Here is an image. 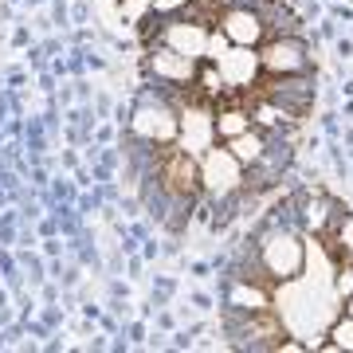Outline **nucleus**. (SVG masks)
<instances>
[{
    "label": "nucleus",
    "mask_w": 353,
    "mask_h": 353,
    "mask_svg": "<svg viewBox=\"0 0 353 353\" xmlns=\"http://www.w3.org/2000/svg\"><path fill=\"white\" fill-rule=\"evenodd\" d=\"M157 181H161V189L169 192V196H185V201H189L192 192L201 189V169H196V161H192L189 153L165 145L161 165H157Z\"/></svg>",
    "instance_id": "f257e3e1"
},
{
    "label": "nucleus",
    "mask_w": 353,
    "mask_h": 353,
    "mask_svg": "<svg viewBox=\"0 0 353 353\" xmlns=\"http://www.w3.org/2000/svg\"><path fill=\"white\" fill-rule=\"evenodd\" d=\"M259 63H263L267 71H279V75H294V71H303V48H299L294 39H275V43L263 48Z\"/></svg>",
    "instance_id": "f03ea898"
},
{
    "label": "nucleus",
    "mask_w": 353,
    "mask_h": 353,
    "mask_svg": "<svg viewBox=\"0 0 353 353\" xmlns=\"http://www.w3.org/2000/svg\"><path fill=\"white\" fill-rule=\"evenodd\" d=\"M224 36L232 39V43H240V48H248V43H259L263 24H259V16L255 12L236 8V12H224Z\"/></svg>",
    "instance_id": "7ed1b4c3"
},
{
    "label": "nucleus",
    "mask_w": 353,
    "mask_h": 353,
    "mask_svg": "<svg viewBox=\"0 0 353 353\" xmlns=\"http://www.w3.org/2000/svg\"><path fill=\"white\" fill-rule=\"evenodd\" d=\"M263 259H267V267H271L279 279H290L294 271H299V263H303V252H299V243H294V240L283 236V240H275L263 252Z\"/></svg>",
    "instance_id": "20e7f679"
},
{
    "label": "nucleus",
    "mask_w": 353,
    "mask_h": 353,
    "mask_svg": "<svg viewBox=\"0 0 353 353\" xmlns=\"http://www.w3.org/2000/svg\"><path fill=\"white\" fill-rule=\"evenodd\" d=\"M212 130H216V138H224V141H232V138H240V134H248L252 130V118H248V110H220L212 118Z\"/></svg>",
    "instance_id": "39448f33"
},
{
    "label": "nucleus",
    "mask_w": 353,
    "mask_h": 353,
    "mask_svg": "<svg viewBox=\"0 0 353 353\" xmlns=\"http://www.w3.org/2000/svg\"><path fill=\"white\" fill-rule=\"evenodd\" d=\"M169 36V43H176V48H189L192 55H201L204 48H208V36H204V24H185V28H169L165 32Z\"/></svg>",
    "instance_id": "423d86ee"
},
{
    "label": "nucleus",
    "mask_w": 353,
    "mask_h": 353,
    "mask_svg": "<svg viewBox=\"0 0 353 353\" xmlns=\"http://www.w3.org/2000/svg\"><path fill=\"white\" fill-rule=\"evenodd\" d=\"M248 338H275V350H279V341H283V326H279L275 314L255 310V318L248 322Z\"/></svg>",
    "instance_id": "0eeeda50"
},
{
    "label": "nucleus",
    "mask_w": 353,
    "mask_h": 353,
    "mask_svg": "<svg viewBox=\"0 0 353 353\" xmlns=\"http://www.w3.org/2000/svg\"><path fill=\"white\" fill-rule=\"evenodd\" d=\"M228 150L236 153L240 161H259V157H263V141H259V134H252V130H248V134H240V138L228 141Z\"/></svg>",
    "instance_id": "6e6552de"
},
{
    "label": "nucleus",
    "mask_w": 353,
    "mask_h": 353,
    "mask_svg": "<svg viewBox=\"0 0 353 353\" xmlns=\"http://www.w3.org/2000/svg\"><path fill=\"white\" fill-rule=\"evenodd\" d=\"M236 303H248L252 310H267V294L263 290H255V287H240L236 290Z\"/></svg>",
    "instance_id": "1a4fd4ad"
},
{
    "label": "nucleus",
    "mask_w": 353,
    "mask_h": 353,
    "mask_svg": "<svg viewBox=\"0 0 353 353\" xmlns=\"http://www.w3.org/2000/svg\"><path fill=\"white\" fill-rule=\"evenodd\" d=\"M173 55H176V51H161V55L153 59V67H157V71H165V75H185L189 67H185V63H176Z\"/></svg>",
    "instance_id": "9d476101"
},
{
    "label": "nucleus",
    "mask_w": 353,
    "mask_h": 353,
    "mask_svg": "<svg viewBox=\"0 0 353 353\" xmlns=\"http://www.w3.org/2000/svg\"><path fill=\"white\" fill-rule=\"evenodd\" d=\"M330 338H334V345H341V350H353V314L345 318V322H338Z\"/></svg>",
    "instance_id": "9b49d317"
},
{
    "label": "nucleus",
    "mask_w": 353,
    "mask_h": 353,
    "mask_svg": "<svg viewBox=\"0 0 353 353\" xmlns=\"http://www.w3.org/2000/svg\"><path fill=\"white\" fill-rule=\"evenodd\" d=\"M145 114H150V110H145ZM150 118H161V114H150ZM138 130H141V134H150V122H145L141 114H138ZM153 130H157L161 138H169V134L176 130V122H173V118H165V122H153Z\"/></svg>",
    "instance_id": "f8f14e48"
},
{
    "label": "nucleus",
    "mask_w": 353,
    "mask_h": 353,
    "mask_svg": "<svg viewBox=\"0 0 353 353\" xmlns=\"http://www.w3.org/2000/svg\"><path fill=\"white\" fill-rule=\"evenodd\" d=\"M181 4H189V0H153L157 12H173V8H181Z\"/></svg>",
    "instance_id": "ddd939ff"
},
{
    "label": "nucleus",
    "mask_w": 353,
    "mask_h": 353,
    "mask_svg": "<svg viewBox=\"0 0 353 353\" xmlns=\"http://www.w3.org/2000/svg\"><path fill=\"white\" fill-rule=\"evenodd\" d=\"M345 310H350V314H353V299H350V306H345Z\"/></svg>",
    "instance_id": "4468645a"
}]
</instances>
